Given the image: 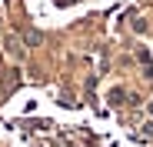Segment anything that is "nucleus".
I'll list each match as a JSON object with an SVG mask.
<instances>
[{
    "label": "nucleus",
    "mask_w": 153,
    "mask_h": 147,
    "mask_svg": "<svg viewBox=\"0 0 153 147\" xmlns=\"http://www.w3.org/2000/svg\"><path fill=\"white\" fill-rule=\"evenodd\" d=\"M7 54H10V57H20V44H17V37H7Z\"/></svg>",
    "instance_id": "nucleus-1"
}]
</instances>
